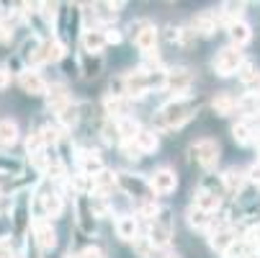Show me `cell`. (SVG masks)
I'll return each instance as SVG.
<instances>
[{
  "label": "cell",
  "instance_id": "obj_23",
  "mask_svg": "<svg viewBox=\"0 0 260 258\" xmlns=\"http://www.w3.org/2000/svg\"><path fill=\"white\" fill-rule=\"evenodd\" d=\"M44 212H47V217H52V219H57L59 214H62V209H64V202H62V196L57 194V191H49V194H44Z\"/></svg>",
  "mask_w": 260,
  "mask_h": 258
},
{
  "label": "cell",
  "instance_id": "obj_38",
  "mask_svg": "<svg viewBox=\"0 0 260 258\" xmlns=\"http://www.w3.org/2000/svg\"><path fill=\"white\" fill-rule=\"evenodd\" d=\"M103 137L108 142H119V132H116V122H106L103 124Z\"/></svg>",
  "mask_w": 260,
  "mask_h": 258
},
{
  "label": "cell",
  "instance_id": "obj_12",
  "mask_svg": "<svg viewBox=\"0 0 260 258\" xmlns=\"http://www.w3.org/2000/svg\"><path fill=\"white\" fill-rule=\"evenodd\" d=\"M103 108H106V114L124 119V117L129 114L132 103H129V98H126V96H111V93H108V96L103 98Z\"/></svg>",
  "mask_w": 260,
  "mask_h": 258
},
{
  "label": "cell",
  "instance_id": "obj_27",
  "mask_svg": "<svg viewBox=\"0 0 260 258\" xmlns=\"http://www.w3.org/2000/svg\"><path fill=\"white\" fill-rule=\"evenodd\" d=\"M78 119H80V106L70 101V103L62 108V111H59V122H62L64 127H75Z\"/></svg>",
  "mask_w": 260,
  "mask_h": 258
},
{
  "label": "cell",
  "instance_id": "obj_48",
  "mask_svg": "<svg viewBox=\"0 0 260 258\" xmlns=\"http://www.w3.org/2000/svg\"><path fill=\"white\" fill-rule=\"evenodd\" d=\"M168 258H175V255H168Z\"/></svg>",
  "mask_w": 260,
  "mask_h": 258
},
{
  "label": "cell",
  "instance_id": "obj_18",
  "mask_svg": "<svg viewBox=\"0 0 260 258\" xmlns=\"http://www.w3.org/2000/svg\"><path fill=\"white\" fill-rule=\"evenodd\" d=\"M83 47H85V52L98 54V52L106 47L103 31H98V28H88V31H83Z\"/></svg>",
  "mask_w": 260,
  "mask_h": 258
},
{
  "label": "cell",
  "instance_id": "obj_32",
  "mask_svg": "<svg viewBox=\"0 0 260 258\" xmlns=\"http://www.w3.org/2000/svg\"><path fill=\"white\" fill-rule=\"evenodd\" d=\"M26 150H28V155H42L44 142H42L39 132H31V134H28V139H26Z\"/></svg>",
  "mask_w": 260,
  "mask_h": 258
},
{
  "label": "cell",
  "instance_id": "obj_41",
  "mask_svg": "<svg viewBox=\"0 0 260 258\" xmlns=\"http://www.w3.org/2000/svg\"><path fill=\"white\" fill-rule=\"evenodd\" d=\"M11 85V70L8 67H0V91H6Z\"/></svg>",
  "mask_w": 260,
  "mask_h": 258
},
{
  "label": "cell",
  "instance_id": "obj_22",
  "mask_svg": "<svg viewBox=\"0 0 260 258\" xmlns=\"http://www.w3.org/2000/svg\"><path fill=\"white\" fill-rule=\"evenodd\" d=\"M230 36H232V42H235V47L240 49V47H245L247 42H250V26L245 23V21H232L230 23Z\"/></svg>",
  "mask_w": 260,
  "mask_h": 258
},
{
  "label": "cell",
  "instance_id": "obj_44",
  "mask_svg": "<svg viewBox=\"0 0 260 258\" xmlns=\"http://www.w3.org/2000/svg\"><path fill=\"white\" fill-rule=\"evenodd\" d=\"M252 243H255V245H257V248H260V225H257V227H255V238H252Z\"/></svg>",
  "mask_w": 260,
  "mask_h": 258
},
{
  "label": "cell",
  "instance_id": "obj_21",
  "mask_svg": "<svg viewBox=\"0 0 260 258\" xmlns=\"http://www.w3.org/2000/svg\"><path fill=\"white\" fill-rule=\"evenodd\" d=\"M80 168H83V176H88V178H93V176H98L101 170H106V168H103V160H101L95 153H83V155H80Z\"/></svg>",
  "mask_w": 260,
  "mask_h": 258
},
{
  "label": "cell",
  "instance_id": "obj_39",
  "mask_svg": "<svg viewBox=\"0 0 260 258\" xmlns=\"http://www.w3.org/2000/svg\"><path fill=\"white\" fill-rule=\"evenodd\" d=\"M103 39H106V44H119L121 42V34L116 28H106L103 31Z\"/></svg>",
  "mask_w": 260,
  "mask_h": 258
},
{
  "label": "cell",
  "instance_id": "obj_30",
  "mask_svg": "<svg viewBox=\"0 0 260 258\" xmlns=\"http://www.w3.org/2000/svg\"><path fill=\"white\" fill-rule=\"evenodd\" d=\"M221 183H224V189H230V191H240L242 183H245V176L237 173V170H227V176L221 178Z\"/></svg>",
  "mask_w": 260,
  "mask_h": 258
},
{
  "label": "cell",
  "instance_id": "obj_45",
  "mask_svg": "<svg viewBox=\"0 0 260 258\" xmlns=\"http://www.w3.org/2000/svg\"><path fill=\"white\" fill-rule=\"evenodd\" d=\"M64 258H83V255H80V253H67Z\"/></svg>",
  "mask_w": 260,
  "mask_h": 258
},
{
  "label": "cell",
  "instance_id": "obj_43",
  "mask_svg": "<svg viewBox=\"0 0 260 258\" xmlns=\"http://www.w3.org/2000/svg\"><path fill=\"white\" fill-rule=\"evenodd\" d=\"M83 258H103V253H101V248H95V245H90V248H85L83 253H80Z\"/></svg>",
  "mask_w": 260,
  "mask_h": 258
},
{
  "label": "cell",
  "instance_id": "obj_24",
  "mask_svg": "<svg viewBox=\"0 0 260 258\" xmlns=\"http://www.w3.org/2000/svg\"><path fill=\"white\" fill-rule=\"evenodd\" d=\"M18 142V124L13 119L0 122V145H16Z\"/></svg>",
  "mask_w": 260,
  "mask_h": 258
},
{
  "label": "cell",
  "instance_id": "obj_17",
  "mask_svg": "<svg viewBox=\"0 0 260 258\" xmlns=\"http://www.w3.org/2000/svg\"><path fill=\"white\" fill-rule=\"evenodd\" d=\"M216 31V16L204 11L193 18V34H201V36H211Z\"/></svg>",
  "mask_w": 260,
  "mask_h": 258
},
{
  "label": "cell",
  "instance_id": "obj_47",
  "mask_svg": "<svg viewBox=\"0 0 260 258\" xmlns=\"http://www.w3.org/2000/svg\"><path fill=\"white\" fill-rule=\"evenodd\" d=\"M257 155H260V139H257Z\"/></svg>",
  "mask_w": 260,
  "mask_h": 258
},
{
  "label": "cell",
  "instance_id": "obj_8",
  "mask_svg": "<svg viewBox=\"0 0 260 258\" xmlns=\"http://www.w3.org/2000/svg\"><path fill=\"white\" fill-rule=\"evenodd\" d=\"M18 83H21L23 93H28V96H44V93H47V83H44V78L39 75V72H34V70L21 72Z\"/></svg>",
  "mask_w": 260,
  "mask_h": 258
},
{
  "label": "cell",
  "instance_id": "obj_2",
  "mask_svg": "<svg viewBox=\"0 0 260 258\" xmlns=\"http://www.w3.org/2000/svg\"><path fill=\"white\" fill-rule=\"evenodd\" d=\"M191 153H193V158H196V163H199L201 168L211 170V168H216V163H219V158H221V147H219L216 139L204 137V139H199V142L191 145Z\"/></svg>",
  "mask_w": 260,
  "mask_h": 258
},
{
  "label": "cell",
  "instance_id": "obj_4",
  "mask_svg": "<svg viewBox=\"0 0 260 258\" xmlns=\"http://www.w3.org/2000/svg\"><path fill=\"white\" fill-rule=\"evenodd\" d=\"M245 62L242 52L237 47H227V49H221L216 57H214V72L221 78H230V75H237V70L240 65Z\"/></svg>",
  "mask_w": 260,
  "mask_h": 258
},
{
  "label": "cell",
  "instance_id": "obj_36",
  "mask_svg": "<svg viewBox=\"0 0 260 258\" xmlns=\"http://www.w3.org/2000/svg\"><path fill=\"white\" fill-rule=\"evenodd\" d=\"M121 150H124V155H126L129 160H139V158H142V150L137 147L134 139H132V142H121Z\"/></svg>",
  "mask_w": 260,
  "mask_h": 258
},
{
  "label": "cell",
  "instance_id": "obj_16",
  "mask_svg": "<svg viewBox=\"0 0 260 258\" xmlns=\"http://www.w3.org/2000/svg\"><path fill=\"white\" fill-rule=\"evenodd\" d=\"M139 122L134 117H124V119H116V132H119V142H132L137 134H139Z\"/></svg>",
  "mask_w": 260,
  "mask_h": 258
},
{
  "label": "cell",
  "instance_id": "obj_9",
  "mask_svg": "<svg viewBox=\"0 0 260 258\" xmlns=\"http://www.w3.org/2000/svg\"><path fill=\"white\" fill-rule=\"evenodd\" d=\"M157 39H160V34H157L155 26H142V31H137V36H134V44H137L139 52L150 54V52H155Z\"/></svg>",
  "mask_w": 260,
  "mask_h": 258
},
{
  "label": "cell",
  "instance_id": "obj_46",
  "mask_svg": "<svg viewBox=\"0 0 260 258\" xmlns=\"http://www.w3.org/2000/svg\"><path fill=\"white\" fill-rule=\"evenodd\" d=\"M224 258H237V255H235L232 250H227V253H224Z\"/></svg>",
  "mask_w": 260,
  "mask_h": 258
},
{
  "label": "cell",
  "instance_id": "obj_6",
  "mask_svg": "<svg viewBox=\"0 0 260 258\" xmlns=\"http://www.w3.org/2000/svg\"><path fill=\"white\" fill-rule=\"evenodd\" d=\"M193 85V75H191V70H185V67H175V70H168L165 72V88L178 93V98L183 96H188Z\"/></svg>",
  "mask_w": 260,
  "mask_h": 258
},
{
  "label": "cell",
  "instance_id": "obj_10",
  "mask_svg": "<svg viewBox=\"0 0 260 258\" xmlns=\"http://www.w3.org/2000/svg\"><path fill=\"white\" fill-rule=\"evenodd\" d=\"M64 57V47L59 42H42L39 49H36L34 54V65H39V62H57Z\"/></svg>",
  "mask_w": 260,
  "mask_h": 258
},
{
  "label": "cell",
  "instance_id": "obj_11",
  "mask_svg": "<svg viewBox=\"0 0 260 258\" xmlns=\"http://www.w3.org/2000/svg\"><path fill=\"white\" fill-rule=\"evenodd\" d=\"M116 181L119 176L116 173H111V170H101L98 176L90 178V191H95V196H106L111 189L116 186Z\"/></svg>",
  "mask_w": 260,
  "mask_h": 258
},
{
  "label": "cell",
  "instance_id": "obj_34",
  "mask_svg": "<svg viewBox=\"0 0 260 258\" xmlns=\"http://www.w3.org/2000/svg\"><path fill=\"white\" fill-rule=\"evenodd\" d=\"M39 137H42L44 145H57V142H59V129L52 127V124H47V127L39 129Z\"/></svg>",
  "mask_w": 260,
  "mask_h": 258
},
{
  "label": "cell",
  "instance_id": "obj_35",
  "mask_svg": "<svg viewBox=\"0 0 260 258\" xmlns=\"http://www.w3.org/2000/svg\"><path fill=\"white\" fill-rule=\"evenodd\" d=\"M157 212H160V207H157L155 202H142V204H139V217L150 219V222L157 217Z\"/></svg>",
  "mask_w": 260,
  "mask_h": 258
},
{
  "label": "cell",
  "instance_id": "obj_31",
  "mask_svg": "<svg viewBox=\"0 0 260 258\" xmlns=\"http://www.w3.org/2000/svg\"><path fill=\"white\" fill-rule=\"evenodd\" d=\"M221 11H224V16H227L230 23H232V21H240V16H242V11H245V3H235V0H227V3L221 6Z\"/></svg>",
  "mask_w": 260,
  "mask_h": 258
},
{
  "label": "cell",
  "instance_id": "obj_29",
  "mask_svg": "<svg viewBox=\"0 0 260 258\" xmlns=\"http://www.w3.org/2000/svg\"><path fill=\"white\" fill-rule=\"evenodd\" d=\"M232 137H235L237 145H247V142L252 139V127H250V122H237V124L232 127Z\"/></svg>",
  "mask_w": 260,
  "mask_h": 258
},
{
  "label": "cell",
  "instance_id": "obj_33",
  "mask_svg": "<svg viewBox=\"0 0 260 258\" xmlns=\"http://www.w3.org/2000/svg\"><path fill=\"white\" fill-rule=\"evenodd\" d=\"M255 75H257V67H255L250 60H245V62L240 65V70H237V78H240L242 83H250Z\"/></svg>",
  "mask_w": 260,
  "mask_h": 258
},
{
  "label": "cell",
  "instance_id": "obj_3",
  "mask_svg": "<svg viewBox=\"0 0 260 258\" xmlns=\"http://www.w3.org/2000/svg\"><path fill=\"white\" fill-rule=\"evenodd\" d=\"M173 238V219H170V209H160L157 217L150 222V243L155 248H165Z\"/></svg>",
  "mask_w": 260,
  "mask_h": 258
},
{
  "label": "cell",
  "instance_id": "obj_14",
  "mask_svg": "<svg viewBox=\"0 0 260 258\" xmlns=\"http://www.w3.org/2000/svg\"><path fill=\"white\" fill-rule=\"evenodd\" d=\"M235 108H237V98L230 93H219L211 101V111L216 117H230V114H235Z\"/></svg>",
  "mask_w": 260,
  "mask_h": 258
},
{
  "label": "cell",
  "instance_id": "obj_5",
  "mask_svg": "<svg viewBox=\"0 0 260 258\" xmlns=\"http://www.w3.org/2000/svg\"><path fill=\"white\" fill-rule=\"evenodd\" d=\"M147 186H150V191L157 194V196H168V194H173V191L178 189V176H175V170H170V168H160V170H155V173L150 176Z\"/></svg>",
  "mask_w": 260,
  "mask_h": 258
},
{
  "label": "cell",
  "instance_id": "obj_37",
  "mask_svg": "<svg viewBox=\"0 0 260 258\" xmlns=\"http://www.w3.org/2000/svg\"><path fill=\"white\" fill-rule=\"evenodd\" d=\"M83 70H85V78H95V75H98V70H101V60H98V57H95V60L85 57Z\"/></svg>",
  "mask_w": 260,
  "mask_h": 258
},
{
  "label": "cell",
  "instance_id": "obj_26",
  "mask_svg": "<svg viewBox=\"0 0 260 258\" xmlns=\"http://www.w3.org/2000/svg\"><path fill=\"white\" fill-rule=\"evenodd\" d=\"M209 222H211V214H209V212H204V209H199V207H191V209H188V225H191V227L204 230V227H209Z\"/></svg>",
  "mask_w": 260,
  "mask_h": 258
},
{
  "label": "cell",
  "instance_id": "obj_1",
  "mask_svg": "<svg viewBox=\"0 0 260 258\" xmlns=\"http://www.w3.org/2000/svg\"><path fill=\"white\" fill-rule=\"evenodd\" d=\"M193 114H196V103L188 96L175 98V101L165 103L160 111H157V127H162V129H178V127H183L185 122H188Z\"/></svg>",
  "mask_w": 260,
  "mask_h": 258
},
{
  "label": "cell",
  "instance_id": "obj_25",
  "mask_svg": "<svg viewBox=\"0 0 260 258\" xmlns=\"http://www.w3.org/2000/svg\"><path fill=\"white\" fill-rule=\"evenodd\" d=\"M47 103H49V108H54V111L59 114L62 108L70 103V96H67L64 88H52V91L47 93Z\"/></svg>",
  "mask_w": 260,
  "mask_h": 258
},
{
  "label": "cell",
  "instance_id": "obj_40",
  "mask_svg": "<svg viewBox=\"0 0 260 258\" xmlns=\"http://www.w3.org/2000/svg\"><path fill=\"white\" fill-rule=\"evenodd\" d=\"M0 258H16L11 240H0Z\"/></svg>",
  "mask_w": 260,
  "mask_h": 258
},
{
  "label": "cell",
  "instance_id": "obj_13",
  "mask_svg": "<svg viewBox=\"0 0 260 258\" xmlns=\"http://www.w3.org/2000/svg\"><path fill=\"white\" fill-rule=\"evenodd\" d=\"M34 233H36V243H39L42 250H52L57 245V233H54L52 222H36Z\"/></svg>",
  "mask_w": 260,
  "mask_h": 258
},
{
  "label": "cell",
  "instance_id": "obj_28",
  "mask_svg": "<svg viewBox=\"0 0 260 258\" xmlns=\"http://www.w3.org/2000/svg\"><path fill=\"white\" fill-rule=\"evenodd\" d=\"M132 245H134V253H137V258H155V245L150 243V238H134L132 240Z\"/></svg>",
  "mask_w": 260,
  "mask_h": 258
},
{
  "label": "cell",
  "instance_id": "obj_19",
  "mask_svg": "<svg viewBox=\"0 0 260 258\" xmlns=\"http://www.w3.org/2000/svg\"><path fill=\"white\" fill-rule=\"evenodd\" d=\"M137 230H139V227H137V219H134L132 214H124V217L116 219V235H119L121 240H129V243H132V240L137 238Z\"/></svg>",
  "mask_w": 260,
  "mask_h": 258
},
{
  "label": "cell",
  "instance_id": "obj_20",
  "mask_svg": "<svg viewBox=\"0 0 260 258\" xmlns=\"http://www.w3.org/2000/svg\"><path fill=\"white\" fill-rule=\"evenodd\" d=\"M134 142H137V147L142 150V155L144 153H155L157 147H160V139H157V134L152 129H139V134L134 137Z\"/></svg>",
  "mask_w": 260,
  "mask_h": 258
},
{
  "label": "cell",
  "instance_id": "obj_15",
  "mask_svg": "<svg viewBox=\"0 0 260 258\" xmlns=\"http://www.w3.org/2000/svg\"><path fill=\"white\" fill-rule=\"evenodd\" d=\"M209 243H211V248L214 250H219V253H227L230 250V245L235 243V233H232V227H227V225H221L211 238H209Z\"/></svg>",
  "mask_w": 260,
  "mask_h": 258
},
{
  "label": "cell",
  "instance_id": "obj_7",
  "mask_svg": "<svg viewBox=\"0 0 260 258\" xmlns=\"http://www.w3.org/2000/svg\"><path fill=\"white\" fill-rule=\"evenodd\" d=\"M193 207H199V209L211 214V212H216L221 207V196H219V191H209L206 186H199L193 191Z\"/></svg>",
  "mask_w": 260,
  "mask_h": 258
},
{
  "label": "cell",
  "instance_id": "obj_42",
  "mask_svg": "<svg viewBox=\"0 0 260 258\" xmlns=\"http://www.w3.org/2000/svg\"><path fill=\"white\" fill-rule=\"evenodd\" d=\"M39 8H44L42 13H44V18H47V21H52V18L57 16V3H44V6H39Z\"/></svg>",
  "mask_w": 260,
  "mask_h": 258
}]
</instances>
